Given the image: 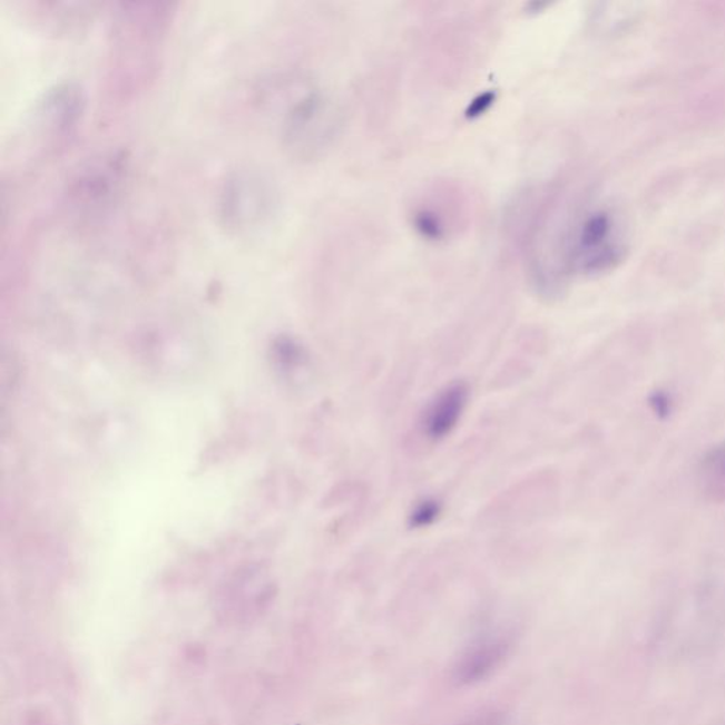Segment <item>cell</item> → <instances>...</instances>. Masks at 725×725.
I'll return each instance as SVG.
<instances>
[{
    "label": "cell",
    "instance_id": "1",
    "mask_svg": "<svg viewBox=\"0 0 725 725\" xmlns=\"http://www.w3.org/2000/svg\"><path fill=\"white\" fill-rule=\"evenodd\" d=\"M172 3H119L114 12V75L119 86L149 80L158 66V47L174 18Z\"/></svg>",
    "mask_w": 725,
    "mask_h": 725
},
{
    "label": "cell",
    "instance_id": "2",
    "mask_svg": "<svg viewBox=\"0 0 725 725\" xmlns=\"http://www.w3.org/2000/svg\"><path fill=\"white\" fill-rule=\"evenodd\" d=\"M278 206V187L273 176L258 166H238L229 170L218 187V222L236 236L258 232L261 227L267 226Z\"/></svg>",
    "mask_w": 725,
    "mask_h": 725
},
{
    "label": "cell",
    "instance_id": "3",
    "mask_svg": "<svg viewBox=\"0 0 725 725\" xmlns=\"http://www.w3.org/2000/svg\"><path fill=\"white\" fill-rule=\"evenodd\" d=\"M275 114L285 148L298 158L320 154L337 133L339 112L331 98L302 80Z\"/></svg>",
    "mask_w": 725,
    "mask_h": 725
},
{
    "label": "cell",
    "instance_id": "4",
    "mask_svg": "<svg viewBox=\"0 0 725 725\" xmlns=\"http://www.w3.org/2000/svg\"><path fill=\"white\" fill-rule=\"evenodd\" d=\"M128 169V155L123 149L107 150L81 161L66 182L67 206L86 221L106 216L121 199Z\"/></svg>",
    "mask_w": 725,
    "mask_h": 725
},
{
    "label": "cell",
    "instance_id": "5",
    "mask_svg": "<svg viewBox=\"0 0 725 725\" xmlns=\"http://www.w3.org/2000/svg\"><path fill=\"white\" fill-rule=\"evenodd\" d=\"M86 107L82 87L76 81H61L47 88L26 119L23 139H35V145L55 150L75 133Z\"/></svg>",
    "mask_w": 725,
    "mask_h": 725
},
{
    "label": "cell",
    "instance_id": "6",
    "mask_svg": "<svg viewBox=\"0 0 725 725\" xmlns=\"http://www.w3.org/2000/svg\"><path fill=\"white\" fill-rule=\"evenodd\" d=\"M512 645V636L498 630L478 636L458 657L453 666V680L459 686H472L487 680L502 666Z\"/></svg>",
    "mask_w": 725,
    "mask_h": 725
},
{
    "label": "cell",
    "instance_id": "7",
    "mask_svg": "<svg viewBox=\"0 0 725 725\" xmlns=\"http://www.w3.org/2000/svg\"><path fill=\"white\" fill-rule=\"evenodd\" d=\"M469 395L471 390L466 382H453L438 391L421 415V431L427 440L440 442L457 430L466 414Z\"/></svg>",
    "mask_w": 725,
    "mask_h": 725
},
{
    "label": "cell",
    "instance_id": "8",
    "mask_svg": "<svg viewBox=\"0 0 725 725\" xmlns=\"http://www.w3.org/2000/svg\"><path fill=\"white\" fill-rule=\"evenodd\" d=\"M697 473L706 497L716 502L725 499V440L703 453Z\"/></svg>",
    "mask_w": 725,
    "mask_h": 725
},
{
    "label": "cell",
    "instance_id": "9",
    "mask_svg": "<svg viewBox=\"0 0 725 725\" xmlns=\"http://www.w3.org/2000/svg\"><path fill=\"white\" fill-rule=\"evenodd\" d=\"M414 228L421 237L431 239V242H440L447 234L445 223L443 218L430 208H420L417 210L413 218Z\"/></svg>",
    "mask_w": 725,
    "mask_h": 725
},
{
    "label": "cell",
    "instance_id": "10",
    "mask_svg": "<svg viewBox=\"0 0 725 725\" xmlns=\"http://www.w3.org/2000/svg\"><path fill=\"white\" fill-rule=\"evenodd\" d=\"M442 515V503L435 498H422L413 506L409 515V525L413 529H427L437 523Z\"/></svg>",
    "mask_w": 725,
    "mask_h": 725
},
{
    "label": "cell",
    "instance_id": "11",
    "mask_svg": "<svg viewBox=\"0 0 725 725\" xmlns=\"http://www.w3.org/2000/svg\"><path fill=\"white\" fill-rule=\"evenodd\" d=\"M648 404L651 413H654L659 420L669 419L673 413V406H675L672 395L666 393L665 390L654 391V393L649 395Z\"/></svg>",
    "mask_w": 725,
    "mask_h": 725
},
{
    "label": "cell",
    "instance_id": "12",
    "mask_svg": "<svg viewBox=\"0 0 725 725\" xmlns=\"http://www.w3.org/2000/svg\"><path fill=\"white\" fill-rule=\"evenodd\" d=\"M494 101V92H484L482 96L474 98L467 111L468 118H477L479 115L487 112Z\"/></svg>",
    "mask_w": 725,
    "mask_h": 725
},
{
    "label": "cell",
    "instance_id": "13",
    "mask_svg": "<svg viewBox=\"0 0 725 725\" xmlns=\"http://www.w3.org/2000/svg\"><path fill=\"white\" fill-rule=\"evenodd\" d=\"M506 723V714L502 712H490L469 719L467 723L459 725H503Z\"/></svg>",
    "mask_w": 725,
    "mask_h": 725
}]
</instances>
